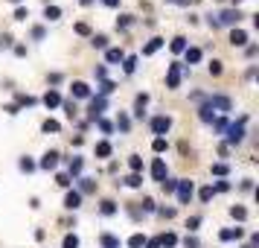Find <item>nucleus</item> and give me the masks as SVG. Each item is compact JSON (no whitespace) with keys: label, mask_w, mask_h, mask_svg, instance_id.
<instances>
[{"label":"nucleus","mask_w":259,"mask_h":248,"mask_svg":"<svg viewBox=\"0 0 259 248\" xmlns=\"http://www.w3.org/2000/svg\"><path fill=\"white\" fill-rule=\"evenodd\" d=\"M245 123H247V117H242L239 123H233V126H227V143L230 146H236V143H242V137H245Z\"/></svg>","instance_id":"obj_1"},{"label":"nucleus","mask_w":259,"mask_h":248,"mask_svg":"<svg viewBox=\"0 0 259 248\" xmlns=\"http://www.w3.org/2000/svg\"><path fill=\"white\" fill-rule=\"evenodd\" d=\"M178 199H181V204H189L192 201V196H195V184L189 181V178H184V181H178Z\"/></svg>","instance_id":"obj_2"},{"label":"nucleus","mask_w":259,"mask_h":248,"mask_svg":"<svg viewBox=\"0 0 259 248\" xmlns=\"http://www.w3.org/2000/svg\"><path fill=\"white\" fill-rule=\"evenodd\" d=\"M105 105H108V102H105V96H91V108H88V120H94V123H96V120L102 117V111H105Z\"/></svg>","instance_id":"obj_3"},{"label":"nucleus","mask_w":259,"mask_h":248,"mask_svg":"<svg viewBox=\"0 0 259 248\" xmlns=\"http://www.w3.org/2000/svg\"><path fill=\"white\" fill-rule=\"evenodd\" d=\"M172 129V117H166V114H160V117L152 120V131L157 134V137H163L166 131Z\"/></svg>","instance_id":"obj_4"},{"label":"nucleus","mask_w":259,"mask_h":248,"mask_svg":"<svg viewBox=\"0 0 259 248\" xmlns=\"http://www.w3.org/2000/svg\"><path fill=\"white\" fill-rule=\"evenodd\" d=\"M181 73H184L181 61H172L169 64V76H166V88H178L181 85Z\"/></svg>","instance_id":"obj_5"},{"label":"nucleus","mask_w":259,"mask_h":248,"mask_svg":"<svg viewBox=\"0 0 259 248\" xmlns=\"http://www.w3.org/2000/svg\"><path fill=\"white\" fill-rule=\"evenodd\" d=\"M152 178H154V181H160V184H163L166 178H169V169H166V161H163V158H154V164H152Z\"/></svg>","instance_id":"obj_6"},{"label":"nucleus","mask_w":259,"mask_h":248,"mask_svg":"<svg viewBox=\"0 0 259 248\" xmlns=\"http://www.w3.org/2000/svg\"><path fill=\"white\" fill-rule=\"evenodd\" d=\"M239 21H242L239 9H224V12L215 15V24H239Z\"/></svg>","instance_id":"obj_7"},{"label":"nucleus","mask_w":259,"mask_h":248,"mask_svg":"<svg viewBox=\"0 0 259 248\" xmlns=\"http://www.w3.org/2000/svg\"><path fill=\"white\" fill-rule=\"evenodd\" d=\"M64 207H67V210H79V207H82V193H79V190H67Z\"/></svg>","instance_id":"obj_8"},{"label":"nucleus","mask_w":259,"mask_h":248,"mask_svg":"<svg viewBox=\"0 0 259 248\" xmlns=\"http://www.w3.org/2000/svg\"><path fill=\"white\" fill-rule=\"evenodd\" d=\"M59 158L61 155L56 152V149H50V152L41 158V169H56V166H59Z\"/></svg>","instance_id":"obj_9"},{"label":"nucleus","mask_w":259,"mask_h":248,"mask_svg":"<svg viewBox=\"0 0 259 248\" xmlns=\"http://www.w3.org/2000/svg\"><path fill=\"white\" fill-rule=\"evenodd\" d=\"M146 105H149V94H137V99H134V117H143Z\"/></svg>","instance_id":"obj_10"},{"label":"nucleus","mask_w":259,"mask_h":248,"mask_svg":"<svg viewBox=\"0 0 259 248\" xmlns=\"http://www.w3.org/2000/svg\"><path fill=\"white\" fill-rule=\"evenodd\" d=\"M44 105H47V108H56V105H61V94L56 91V88H50L47 94H44Z\"/></svg>","instance_id":"obj_11"},{"label":"nucleus","mask_w":259,"mask_h":248,"mask_svg":"<svg viewBox=\"0 0 259 248\" xmlns=\"http://www.w3.org/2000/svg\"><path fill=\"white\" fill-rule=\"evenodd\" d=\"M230 44H233V47H245L247 44V32L245 29H233V32H230Z\"/></svg>","instance_id":"obj_12"},{"label":"nucleus","mask_w":259,"mask_h":248,"mask_svg":"<svg viewBox=\"0 0 259 248\" xmlns=\"http://www.w3.org/2000/svg\"><path fill=\"white\" fill-rule=\"evenodd\" d=\"M207 105H210L212 111H215V108H222V111H230V99H227V96H210V102H207Z\"/></svg>","instance_id":"obj_13"},{"label":"nucleus","mask_w":259,"mask_h":248,"mask_svg":"<svg viewBox=\"0 0 259 248\" xmlns=\"http://www.w3.org/2000/svg\"><path fill=\"white\" fill-rule=\"evenodd\" d=\"M222 242H230V239H242V236H245V231H242V228H227V231H222Z\"/></svg>","instance_id":"obj_14"},{"label":"nucleus","mask_w":259,"mask_h":248,"mask_svg":"<svg viewBox=\"0 0 259 248\" xmlns=\"http://www.w3.org/2000/svg\"><path fill=\"white\" fill-rule=\"evenodd\" d=\"M122 59H125V53H122L119 47H111V50L105 53V61H108V64H119Z\"/></svg>","instance_id":"obj_15"},{"label":"nucleus","mask_w":259,"mask_h":248,"mask_svg":"<svg viewBox=\"0 0 259 248\" xmlns=\"http://www.w3.org/2000/svg\"><path fill=\"white\" fill-rule=\"evenodd\" d=\"M70 91H73V96H76V99H84V96H91V88H88L84 82H73V85H70Z\"/></svg>","instance_id":"obj_16"},{"label":"nucleus","mask_w":259,"mask_h":248,"mask_svg":"<svg viewBox=\"0 0 259 248\" xmlns=\"http://www.w3.org/2000/svg\"><path fill=\"white\" fill-rule=\"evenodd\" d=\"M99 245H102V248H119L122 242H119L114 234H102V236H99Z\"/></svg>","instance_id":"obj_17"},{"label":"nucleus","mask_w":259,"mask_h":248,"mask_svg":"<svg viewBox=\"0 0 259 248\" xmlns=\"http://www.w3.org/2000/svg\"><path fill=\"white\" fill-rule=\"evenodd\" d=\"M160 47H163V38H152V41L143 47V56H154V53H157Z\"/></svg>","instance_id":"obj_18"},{"label":"nucleus","mask_w":259,"mask_h":248,"mask_svg":"<svg viewBox=\"0 0 259 248\" xmlns=\"http://www.w3.org/2000/svg\"><path fill=\"white\" fill-rule=\"evenodd\" d=\"M157 242H160V248H175L178 245V236L175 234H160V236H157Z\"/></svg>","instance_id":"obj_19"},{"label":"nucleus","mask_w":259,"mask_h":248,"mask_svg":"<svg viewBox=\"0 0 259 248\" xmlns=\"http://www.w3.org/2000/svg\"><path fill=\"white\" fill-rule=\"evenodd\" d=\"M184 56H187V64H198L201 61V50L198 47H187L184 50Z\"/></svg>","instance_id":"obj_20"},{"label":"nucleus","mask_w":259,"mask_h":248,"mask_svg":"<svg viewBox=\"0 0 259 248\" xmlns=\"http://www.w3.org/2000/svg\"><path fill=\"white\" fill-rule=\"evenodd\" d=\"M94 190H96L94 178H79V193H94Z\"/></svg>","instance_id":"obj_21"},{"label":"nucleus","mask_w":259,"mask_h":248,"mask_svg":"<svg viewBox=\"0 0 259 248\" xmlns=\"http://www.w3.org/2000/svg\"><path fill=\"white\" fill-rule=\"evenodd\" d=\"M169 47H172V53H184V50H187V38H184V36L172 38V44H169Z\"/></svg>","instance_id":"obj_22"},{"label":"nucleus","mask_w":259,"mask_h":248,"mask_svg":"<svg viewBox=\"0 0 259 248\" xmlns=\"http://www.w3.org/2000/svg\"><path fill=\"white\" fill-rule=\"evenodd\" d=\"M70 172H67V175H79V172H82V166H84V161L82 158H70Z\"/></svg>","instance_id":"obj_23"},{"label":"nucleus","mask_w":259,"mask_h":248,"mask_svg":"<svg viewBox=\"0 0 259 248\" xmlns=\"http://www.w3.org/2000/svg\"><path fill=\"white\" fill-rule=\"evenodd\" d=\"M140 184H143L140 172H131V175H125V187H140Z\"/></svg>","instance_id":"obj_24"},{"label":"nucleus","mask_w":259,"mask_h":248,"mask_svg":"<svg viewBox=\"0 0 259 248\" xmlns=\"http://www.w3.org/2000/svg\"><path fill=\"white\" fill-rule=\"evenodd\" d=\"M201 120H204V123H215V111H212L210 105H201Z\"/></svg>","instance_id":"obj_25"},{"label":"nucleus","mask_w":259,"mask_h":248,"mask_svg":"<svg viewBox=\"0 0 259 248\" xmlns=\"http://www.w3.org/2000/svg\"><path fill=\"white\" fill-rule=\"evenodd\" d=\"M44 18H47V21H59L61 9H59V6H47V9H44Z\"/></svg>","instance_id":"obj_26"},{"label":"nucleus","mask_w":259,"mask_h":248,"mask_svg":"<svg viewBox=\"0 0 259 248\" xmlns=\"http://www.w3.org/2000/svg\"><path fill=\"white\" fill-rule=\"evenodd\" d=\"M143 245H146V236H143V234L128 236V248H143Z\"/></svg>","instance_id":"obj_27"},{"label":"nucleus","mask_w":259,"mask_h":248,"mask_svg":"<svg viewBox=\"0 0 259 248\" xmlns=\"http://www.w3.org/2000/svg\"><path fill=\"white\" fill-rule=\"evenodd\" d=\"M96 155H99V158H108V155H111V143H108V140L96 143Z\"/></svg>","instance_id":"obj_28"},{"label":"nucleus","mask_w":259,"mask_h":248,"mask_svg":"<svg viewBox=\"0 0 259 248\" xmlns=\"http://www.w3.org/2000/svg\"><path fill=\"white\" fill-rule=\"evenodd\" d=\"M117 126H119V131H128V129H131V120H128V114H122V111H119Z\"/></svg>","instance_id":"obj_29"},{"label":"nucleus","mask_w":259,"mask_h":248,"mask_svg":"<svg viewBox=\"0 0 259 248\" xmlns=\"http://www.w3.org/2000/svg\"><path fill=\"white\" fill-rule=\"evenodd\" d=\"M61 248H79V236L67 234V236H64V242H61Z\"/></svg>","instance_id":"obj_30"},{"label":"nucleus","mask_w":259,"mask_h":248,"mask_svg":"<svg viewBox=\"0 0 259 248\" xmlns=\"http://www.w3.org/2000/svg\"><path fill=\"white\" fill-rule=\"evenodd\" d=\"M198 196H201V201H210L212 196H215V190H212V184H207V187H201V193H198Z\"/></svg>","instance_id":"obj_31"},{"label":"nucleus","mask_w":259,"mask_h":248,"mask_svg":"<svg viewBox=\"0 0 259 248\" xmlns=\"http://www.w3.org/2000/svg\"><path fill=\"white\" fill-rule=\"evenodd\" d=\"M122 61H125V64H122V67H125V73L137 70V56H128V59H122Z\"/></svg>","instance_id":"obj_32"},{"label":"nucleus","mask_w":259,"mask_h":248,"mask_svg":"<svg viewBox=\"0 0 259 248\" xmlns=\"http://www.w3.org/2000/svg\"><path fill=\"white\" fill-rule=\"evenodd\" d=\"M41 129H44V131H47V134H50V131H59L61 126H59V123H56V120H44V123H41Z\"/></svg>","instance_id":"obj_33"},{"label":"nucleus","mask_w":259,"mask_h":248,"mask_svg":"<svg viewBox=\"0 0 259 248\" xmlns=\"http://www.w3.org/2000/svg\"><path fill=\"white\" fill-rule=\"evenodd\" d=\"M114 88H117V85L111 82V79H102V88H99V94H102V96H108L111 91H114Z\"/></svg>","instance_id":"obj_34"},{"label":"nucleus","mask_w":259,"mask_h":248,"mask_svg":"<svg viewBox=\"0 0 259 248\" xmlns=\"http://www.w3.org/2000/svg\"><path fill=\"white\" fill-rule=\"evenodd\" d=\"M61 105H64V111H67V117H76V102H73V99H64V102H61Z\"/></svg>","instance_id":"obj_35"},{"label":"nucleus","mask_w":259,"mask_h":248,"mask_svg":"<svg viewBox=\"0 0 259 248\" xmlns=\"http://www.w3.org/2000/svg\"><path fill=\"white\" fill-rule=\"evenodd\" d=\"M128 166L134 169V172H140V169H143V158H137V155H131V158H128Z\"/></svg>","instance_id":"obj_36"},{"label":"nucleus","mask_w":259,"mask_h":248,"mask_svg":"<svg viewBox=\"0 0 259 248\" xmlns=\"http://www.w3.org/2000/svg\"><path fill=\"white\" fill-rule=\"evenodd\" d=\"M230 216H233V219H239V222H245L247 210H245V207H233V210H230Z\"/></svg>","instance_id":"obj_37"},{"label":"nucleus","mask_w":259,"mask_h":248,"mask_svg":"<svg viewBox=\"0 0 259 248\" xmlns=\"http://www.w3.org/2000/svg\"><path fill=\"white\" fill-rule=\"evenodd\" d=\"M91 41H94V47H99V50H105V47H108V36H94Z\"/></svg>","instance_id":"obj_38"},{"label":"nucleus","mask_w":259,"mask_h":248,"mask_svg":"<svg viewBox=\"0 0 259 248\" xmlns=\"http://www.w3.org/2000/svg\"><path fill=\"white\" fill-rule=\"evenodd\" d=\"M26 18H29V9L26 6H18L15 9V21H26Z\"/></svg>","instance_id":"obj_39"},{"label":"nucleus","mask_w":259,"mask_h":248,"mask_svg":"<svg viewBox=\"0 0 259 248\" xmlns=\"http://www.w3.org/2000/svg\"><path fill=\"white\" fill-rule=\"evenodd\" d=\"M114 210H117V204H114L111 199H105V201H102V213H105V216H111Z\"/></svg>","instance_id":"obj_40"},{"label":"nucleus","mask_w":259,"mask_h":248,"mask_svg":"<svg viewBox=\"0 0 259 248\" xmlns=\"http://www.w3.org/2000/svg\"><path fill=\"white\" fill-rule=\"evenodd\" d=\"M56 181H59L61 187H70V175H67V172H59V175H56Z\"/></svg>","instance_id":"obj_41"},{"label":"nucleus","mask_w":259,"mask_h":248,"mask_svg":"<svg viewBox=\"0 0 259 248\" xmlns=\"http://www.w3.org/2000/svg\"><path fill=\"white\" fill-rule=\"evenodd\" d=\"M175 187H178L175 178H166V181H163V190H166V193H175Z\"/></svg>","instance_id":"obj_42"},{"label":"nucleus","mask_w":259,"mask_h":248,"mask_svg":"<svg viewBox=\"0 0 259 248\" xmlns=\"http://www.w3.org/2000/svg\"><path fill=\"white\" fill-rule=\"evenodd\" d=\"M96 123H99V129L105 131V134H111V131H114V126H111L108 120H102V117H99V120H96Z\"/></svg>","instance_id":"obj_43"},{"label":"nucleus","mask_w":259,"mask_h":248,"mask_svg":"<svg viewBox=\"0 0 259 248\" xmlns=\"http://www.w3.org/2000/svg\"><path fill=\"white\" fill-rule=\"evenodd\" d=\"M21 169H24V172H32V169H35V164H32L29 158H21Z\"/></svg>","instance_id":"obj_44"},{"label":"nucleus","mask_w":259,"mask_h":248,"mask_svg":"<svg viewBox=\"0 0 259 248\" xmlns=\"http://www.w3.org/2000/svg\"><path fill=\"white\" fill-rule=\"evenodd\" d=\"M184 248H198V239H195V236H184Z\"/></svg>","instance_id":"obj_45"},{"label":"nucleus","mask_w":259,"mask_h":248,"mask_svg":"<svg viewBox=\"0 0 259 248\" xmlns=\"http://www.w3.org/2000/svg\"><path fill=\"white\" fill-rule=\"evenodd\" d=\"M18 102H21V105H35V96H24V94H18Z\"/></svg>","instance_id":"obj_46"},{"label":"nucleus","mask_w":259,"mask_h":248,"mask_svg":"<svg viewBox=\"0 0 259 248\" xmlns=\"http://www.w3.org/2000/svg\"><path fill=\"white\" fill-rule=\"evenodd\" d=\"M76 36H91V26L88 24H76Z\"/></svg>","instance_id":"obj_47"},{"label":"nucleus","mask_w":259,"mask_h":248,"mask_svg":"<svg viewBox=\"0 0 259 248\" xmlns=\"http://www.w3.org/2000/svg\"><path fill=\"white\" fill-rule=\"evenodd\" d=\"M152 146H154V152H163V149H166V140H163V137H154Z\"/></svg>","instance_id":"obj_48"},{"label":"nucleus","mask_w":259,"mask_h":248,"mask_svg":"<svg viewBox=\"0 0 259 248\" xmlns=\"http://www.w3.org/2000/svg\"><path fill=\"white\" fill-rule=\"evenodd\" d=\"M212 175H227V164H215L212 166Z\"/></svg>","instance_id":"obj_49"},{"label":"nucleus","mask_w":259,"mask_h":248,"mask_svg":"<svg viewBox=\"0 0 259 248\" xmlns=\"http://www.w3.org/2000/svg\"><path fill=\"white\" fill-rule=\"evenodd\" d=\"M198 225H201V216H192V219H187V228H189V231H195Z\"/></svg>","instance_id":"obj_50"},{"label":"nucleus","mask_w":259,"mask_h":248,"mask_svg":"<svg viewBox=\"0 0 259 248\" xmlns=\"http://www.w3.org/2000/svg\"><path fill=\"white\" fill-rule=\"evenodd\" d=\"M108 76V67L105 64H99V67H96V79H99V82H102V79H105Z\"/></svg>","instance_id":"obj_51"},{"label":"nucleus","mask_w":259,"mask_h":248,"mask_svg":"<svg viewBox=\"0 0 259 248\" xmlns=\"http://www.w3.org/2000/svg\"><path fill=\"white\" fill-rule=\"evenodd\" d=\"M210 73L212 76H219V73H222V61H210Z\"/></svg>","instance_id":"obj_52"},{"label":"nucleus","mask_w":259,"mask_h":248,"mask_svg":"<svg viewBox=\"0 0 259 248\" xmlns=\"http://www.w3.org/2000/svg\"><path fill=\"white\" fill-rule=\"evenodd\" d=\"M143 210L152 213V210H154V201H152V199H143Z\"/></svg>","instance_id":"obj_53"},{"label":"nucleus","mask_w":259,"mask_h":248,"mask_svg":"<svg viewBox=\"0 0 259 248\" xmlns=\"http://www.w3.org/2000/svg\"><path fill=\"white\" fill-rule=\"evenodd\" d=\"M131 24V15H119V21H117V26H128Z\"/></svg>","instance_id":"obj_54"},{"label":"nucleus","mask_w":259,"mask_h":248,"mask_svg":"<svg viewBox=\"0 0 259 248\" xmlns=\"http://www.w3.org/2000/svg\"><path fill=\"white\" fill-rule=\"evenodd\" d=\"M32 38H35V41H41V38H44V26H35V29H32Z\"/></svg>","instance_id":"obj_55"},{"label":"nucleus","mask_w":259,"mask_h":248,"mask_svg":"<svg viewBox=\"0 0 259 248\" xmlns=\"http://www.w3.org/2000/svg\"><path fill=\"white\" fill-rule=\"evenodd\" d=\"M160 216H166V219H172V216H175V210H172V207H160Z\"/></svg>","instance_id":"obj_56"},{"label":"nucleus","mask_w":259,"mask_h":248,"mask_svg":"<svg viewBox=\"0 0 259 248\" xmlns=\"http://www.w3.org/2000/svg\"><path fill=\"white\" fill-rule=\"evenodd\" d=\"M9 44H12V38H9V36H0V47H9Z\"/></svg>","instance_id":"obj_57"},{"label":"nucleus","mask_w":259,"mask_h":248,"mask_svg":"<svg viewBox=\"0 0 259 248\" xmlns=\"http://www.w3.org/2000/svg\"><path fill=\"white\" fill-rule=\"evenodd\" d=\"M212 190H222V193H224V190H230V184H227V181H219V184H215Z\"/></svg>","instance_id":"obj_58"},{"label":"nucleus","mask_w":259,"mask_h":248,"mask_svg":"<svg viewBox=\"0 0 259 248\" xmlns=\"http://www.w3.org/2000/svg\"><path fill=\"white\" fill-rule=\"evenodd\" d=\"M146 248H160V242L157 239H146Z\"/></svg>","instance_id":"obj_59"},{"label":"nucleus","mask_w":259,"mask_h":248,"mask_svg":"<svg viewBox=\"0 0 259 248\" xmlns=\"http://www.w3.org/2000/svg\"><path fill=\"white\" fill-rule=\"evenodd\" d=\"M102 3H105V6H111V9H114V6H119V0H102Z\"/></svg>","instance_id":"obj_60"},{"label":"nucleus","mask_w":259,"mask_h":248,"mask_svg":"<svg viewBox=\"0 0 259 248\" xmlns=\"http://www.w3.org/2000/svg\"><path fill=\"white\" fill-rule=\"evenodd\" d=\"M79 3H82V6H91V3H94V0H79Z\"/></svg>","instance_id":"obj_61"},{"label":"nucleus","mask_w":259,"mask_h":248,"mask_svg":"<svg viewBox=\"0 0 259 248\" xmlns=\"http://www.w3.org/2000/svg\"><path fill=\"white\" fill-rule=\"evenodd\" d=\"M169 3H192V0H169Z\"/></svg>","instance_id":"obj_62"},{"label":"nucleus","mask_w":259,"mask_h":248,"mask_svg":"<svg viewBox=\"0 0 259 248\" xmlns=\"http://www.w3.org/2000/svg\"><path fill=\"white\" fill-rule=\"evenodd\" d=\"M12 3H21V0H12Z\"/></svg>","instance_id":"obj_63"},{"label":"nucleus","mask_w":259,"mask_h":248,"mask_svg":"<svg viewBox=\"0 0 259 248\" xmlns=\"http://www.w3.org/2000/svg\"><path fill=\"white\" fill-rule=\"evenodd\" d=\"M236 3H239V0H236Z\"/></svg>","instance_id":"obj_64"}]
</instances>
